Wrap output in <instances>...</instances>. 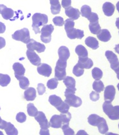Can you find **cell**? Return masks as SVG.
<instances>
[{
  "label": "cell",
  "instance_id": "1",
  "mask_svg": "<svg viewBox=\"0 0 119 135\" xmlns=\"http://www.w3.org/2000/svg\"><path fill=\"white\" fill-rule=\"evenodd\" d=\"M32 28L35 34L41 33L39 27L46 25L48 21L47 15L41 13H35L32 16Z\"/></svg>",
  "mask_w": 119,
  "mask_h": 135
},
{
  "label": "cell",
  "instance_id": "2",
  "mask_svg": "<svg viewBox=\"0 0 119 135\" xmlns=\"http://www.w3.org/2000/svg\"><path fill=\"white\" fill-rule=\"evenodd\" d=\"M102 109L109 118L112 120H119V105L113 106L111 102H105L102 105Z\"/></svg>",
  "mask_w": 119,
  "mask_h": 135
},
{
  "label": "cell",
  "instance_id": "3",
  "mask_svg": "<svg viewBox=\"0 0 119 135\" xmlns=\"http://www.w3.org/2000/svg\"><path fill=\"white\" fill-rule=\"evenodd\" d=\"M67 66L66 61L59 59L55 67V78L58 81H62L66 76V67Z\"/></svg>",
  "mask_w": 119,
  "mask_h": 135
},
{
  "label": "cell",
  "instance_id": "4",
  "mask_svg": "<svg viewBox=\"0 0 119 135\" xmlns=\"http://www.w3.org/2000/svg\"><path fill=\"white\" fill-rule=\"evenodd\" d=\"M12 38L16 41H19L24 44H28L30 40V32L28 28H23L21 30L16 31L12 35Z\"/></svg>",
  "mask_w": 119,
  "mask_h": 135
},
{
  "label": "cell",
  "instance_id": "5",
  "mask_svg": "<svg viewBox=\"0 0 119 135\" xmlns=\"http://www.w3.org/2000/svg\"><path fill=\"white\" fill-rule=\"evenodd\" d=\"M54 30V26L51 24L45 25L41 30V40L43 42L48 44L51 41V34Z\"/></svg>",
  "mask_w": 119,
  "mask_h": 135
},
{
  "label": "cell",
  "instance_id": "6",
  "mask_svg": "<svg viewBox=\"0 0 119 135\" xmlns=\"http://www.w3.org/2000/svg\"><path fill=\"white\" fill-rule=\"evenodd\" d=\"M66 99L65 102L69 105L70 107H79L82 105V100L81 98L77 97L74 94H64Z\"/></svg>",
  "mask_w": 119,
  "mask_h": 135
},
{
  "label": "cell",
  "instance_id": "7",
  "mask_svg": "<svg viewBox=\"0 0 119 135\" xmlns=\"http://www.w3.org/2000/svg\"><path fill=\"white\" fill-rule=\"evenodd\" d=\"M27 47L28 49L32 50V51H36L39 53L43 52L46 49V47L44 44L39 43L33 39H30L29 42L27 44Z\"/></svg>",
  "mask_w": 119,
  "mask_h": 135
},
{
  "label": "cell",
  "instance_id": "8",
  "mask_svg": "<svg viewBox=\"0 0 119 135\" xmlns=\"http://www.w3.org/2000/svg\"><path fill=\"white\" fill-rule=\"evenodd\" d=\"M35 120L39 123L41 129H47L50 127L49 122L43 112L38 111L37 115L35 116Z\"/></svg>",
  "mask_w": 119,
  "mask_h": 135
},
{
  "label": "cell",
  "instance_id": "9",
  "mask_svg": "<svg viewBox=\"0 0 119 135\" xmlns=\"http://www.w3.org/2000/svg\"><path fill=\"white\" fill-rule=\"evenodd\" d=\"M116 94L115 88L113 85H108L104 89V97L105 102H112Z\"/></svg>",
  "mask_w": 119,
  "mask_h": 135
},
{
  "label": "cell",
  "instance_id": "10",
  "mask_svg": "<svg viewBox=\"0 0 119 135\" xmlns=\"http://www.w3.org/2000/svg\"><path fill=\"white\" fill-rule=\"evenodd\" d=\"M105 56L106 57L109 62L110 63V66L113 70H114L119 64L118 57L117 56L115 53L111 51H107L105 53Z\"/></svg>",
  "mask_w": 119,
  "mask_h": 135
},
{
  "label": "cell",
  "instance_id": "11",
  "mask_svg": "<svg viewBox=\"0 0 119 135\" xmlns=\"http://www.w3.org/2000/svg\"><path fill=\"white\" fill-rule=\"evenodd\" d=\"M27 56L32 64L35 66H39L41 63V60L39 56L34 51L28 49L27 51Z\"/></svg>",
  "mask_w": 119,
  "mask_h": 135
},
{
  "label": "cell",
  "instance_id": "12",
  "mask_svg": "<svg viewBox=\"0 0 119 135\" xmlns=\"http://www.w3.org/2000/svg\"><path fill=\"white\" fill-rule=\"evenodd\" d=\"M0 14L3 19L12 20V18L14 17V12L12 8H8L4 5H0Z\"/></svg>",
  "mask_w": 119,
  "mask_h": 135
},
{
  "label": "cell",
  "instance_id": "13",
  "mask_svg": "<svg viewBox=\"0 0 119 135\" xmlns=\"http://www.w3.org/2000/svg\"><path fill=\"white\" fill-rule=\"evenodd\" d=\"M37 71H38L39 74H41V75L46 77H49L51 75L52 69L49 65L46 64H41L39 65L38 66Z\"/></svg>",
  "mask_w": 119,
  "mask_h": 135
},
{
  "label": "cell",
  "instance_id": "14",
  "mask_svg": "<svg viewBox=\"0 0 119 135\" xmlns=\"http://www.w3.org/2000/svg\"><path fill=\"white\" fill-rule=\"evenodd\" d=\"M66 32L67 36L70 39H71V40H74L75 38L81 40L84 36V31L82 30L77 29V28H71V29L68 31H66Z\"/></svg>",
  "mask_w": 119,
  "mask_h": 135
},
{
  "label": "cell",
  "instance_id": "15",
  "mask_svg": "<svg viewBox=\"0 0 119 135\" xmlns=\"http://www.w3.org/2000/svg\"><path fill=\"white\" fill-rule=\"evenodd\" d=\"M65 14L68 18H70V19L76 20L79 19L80 17L81 12L79 11V9L70 6L65 9Z\"/></svg>",
  "mask_w": 119,
  "mask_h": 135
},
{
  "label": "cell",
  "instance_id": "16",
  "mask_svg": "<svg viewBox=\"0 0 119 135\" xmlns=\"http://www.w3.org/2000/svg\"><path fill=\"white\" fill-rule=\"evenodd\" d=\"M49 126L50 127H52V128H61L63 126V120L61 115L55 114V115L51 116L50 120Z\"/></svg>",
  "mask_w": 119,
  "mask_h": 135
},
{
  "label": "cell",
  "instance_id": "17",
  "mask_svg": "<svg viewBox=\"0 0 119 135\" xmlns=\"http://www.w3.org/2000/svg\"><path fill=\"white\" fill-rule=\"evenodd\" d=\"M12 68L14 71V75H15V77L16 78H18L19 76H24V74H25V67H24V66L22 64H20V63H14L12 66Z\"/></svg>",
  "mask_w": 119,
  "mask_h": 135
},
{
  "label": "cell",
  "instance_id": "18",
  "mask_svg": "<svg viewBox=\"0 0 119 135\" xmlns=\"http://www.w3.org/2000/svg\"><path fill=\"white\" fill-rule=\"evenodd\" d=\"M115 7L113 3H111L106 2L103 4V12H104V14L106 16H111L115 12Z\"/></svg>",
  "mask_w": 119,
  "mask_h": 135
},
{
  "label": "cell",
  "instance_id": "19",
  "mask_svg": "<svg viewBox=\"0 0 119 135\" xmlns=\"http://www.w3.org/2000/svg\"><path fill=\"white\" fill-rule=\"evenodd\" d=\"M58 54L59 59L63 61H67L70 58V52L69 49L65 46H61L58 50Z\"/></svg>",
  "mask_w": 119,
  "mask_h": 135
},
{
  "label": "cell",
  "instance_id": "20",
  "mask_svg": "<svg viewBox=\"0 0 119 135\" xmlns=\"http://www.w3.org/2000/svg\"><path fill=\"white\" fill-rule=\"evenodd\" d=\"M77 64L83 69H86L91 68L94 65L93 61L89 58H79V61Z\"/></svg>",
  "mask_w": 119,
  "mask_h": 135
},
{
  "label": "cell",
  "instance_id": "21",
  "mask_svg": "<svg viewBox=\"0 0 119 135\" xmlns=\"http://www.w3.org/2000/svg\"><path fill=\"white\" fill-rule=\"evenodd\" d=\"M97 35L99 40L103 42H107L108 41H110L111 38V35L110 31L107 29L100 30V32Z\"/></svg>",
  "mask_w": 119,
  "mask_h": 135
},
{
  "label": "cell",
  "instance_id": "22",
  "mask_svg": "<svg viewBox=\"0 0 119 135\" xmlns=\"http://www.w3.org/2000/svg\"><path fill=\"white\" fill-rule=\"evenodd\" d=\"M24 97L27 101H34L36 98V90L33 87H28L24 93Z\"/></svg>",
  "mask_w": 119,
  "mask_h": 135
},
{
  "label": "cell",
  "instance_id": "23",
  "mask_svg": "<svg viewBox=\"0 0 119 135\" xmlns=\"http://www.w3.org/2000/svg\"><path fill=\"white\" fill-rule=\"evenodd\" d=\"M50 9L51 14L56 15L60 12L61 9V5H60L59 0H50Z\"/></svg>",
  "mask_w": 119,
  "mask_h": 135
},
{
  "label": "cell",
  "instance_id": "24",
  "mask_svg": "<svg viewBox=\"0 0 119 135\" xmlns=\"http://www.w3.org/2000/svg\"><path fill=\"white\" fill-rule=\"evenodd\" d=\"M86 45L90 48L94 50H96L99 47L98 41L95 38L91 36H89L85 40Z\"/></svg>",
  "mask_w": 119,
  "mask_h": 135
},
{
  "label": "cell",
  "instance_id": "25",
  "mask_svg": "<svg viewBox=\"0 0 119 135\" xmlns=\"http://www.w3.org/2000/svg\"><path fill=\"white\" fill-rule=\"evenodd\" d=\"M75 53L79 58H88V50L82 45H79L75 47Z\"/></svg>",
  "mask_w": 119,
  "mask_h": 135
},
{
  "label": "cell",
  "instance_id": "26",
  "mask_svg": "<svg viewBox=\"0 0 119 135\" xmlns=\"http://www.w3.org/2000/svg\"><path fill=\"white\" fill-rule=\"evenodd\" d=\"M97 127H98L99 131L100 134H106V133L109 130L108 126H107L106 121L105 119L102 117L101 120H100L99 123H98Z\"/></svg>",
  "mask_w": 119,
  "mask_h": 135
},
{
  "label": "cell",
  "instance_id": "27",
  "mask_svg": "<svg viewBox=\"0 0 119 135\" xmlns=\"http://www.w3.org/2000/svg\"><path fill=\"white\" fill-rule=\"evenodd\" d=\"M64 84L66 87V88L71 89H76L75 80L73 77L66 76L63 80Z\"/></svg>",
  "mask_w": 119,
  "mask_h": 135
},
{
  "label": "cell",
  "instance_id": "28",
  "mask_svg": "<svg viewBox=\"0 0 119 135\" xmlns=\"http://www.w3.org/2000/svg\"><path fill=\"white\" fill-rule=\"evenodd\" d=\"M5 131L8 135H17L18 134V131L11 122H7L5 127Z\"/></svg>",
  "mask_w": 119,
  "mask_h": 135
},
{
  "label": "cell",
  "instance_id": "29",
  "mask_svg": "<svg viewBox=\"0 0 119 135\" xmlns=\"http://www.w3.org/2000/svg\"><path fill=\"white\" fill-rule=\"evenodd\" d=\"M48 101L51 105L54 106L55 107H58L59 105L63 103V100L59 97L57 95H51L50 96Z\"/></svg>",
  "mask_w": 119,
  "mask_h": 135
},
{
  "label": "cell",
  "instance_id": "30",
  "mask_svg": "<svg viewBox=\"0 0 119 135\" xmlns=\"http://www.w3.org/2000/svg\"><path fill=\"white\" fill-rule=\"evenodd\" d=\"M102 117H100L99 115L95 114H91V115L89 116L88 118V122L91 126H97L98 123H99V122L101 120Z\"/></svg>",
  "mask_w": 119,
  "mask_h": 135
},
{
  "label": "cell",
  "instance_id": "31",
  "mask_svg": "<svg viewBox=\"0 0 119 135\" xmlns=\"http://www.w3.org/2000/svg\"><path fill=\"white\" fill-rule=\"evenodd\" d=\"M17 80H19V86L22 89H27L28 88V86H29L30 82L29 80L27 77L22 76L18 77Z\"/></svg>",
  "mask_w": 119,
  "mask_h": 135
},
{
  "label": "cell",
  "instance_id": "32",
  "mask_svg": "<svg viewBox=\"0 0 119 135\" xmlns=\"http://www.w3.org/2000/svg\"><path fill=\"white\" fill-rule=\"evenodd\" d=\"M11 78L8 74H0V85L6 87L11 83Z\"/></svg>",
  "mask_w": 119,
  "mask_h": 135
},
{
  "label": "cell",
  "instance_id": "33",
  "mask_svg": "<svg viewBox=\"0 0 119 135\" xmlns=\"http://www.w3.org/2000/svg\"><path fill=\"white\" fill-rule=\"evenodd\" d=\"M89 28L90 32L93 34H97L101 30V27L99 23V21L95 23H90L89 25Z\"/></svg>",
  "mask_w": 119,
  "mask_h": 135
},
{
  "label": "cell",
  "instance_id": "34",
  "mask_svg": "<svg viewBox=\"0 0 119 135\" xmlns=\"http://www.w3.org/2000/svg\"><path fill=\"white\" fill-rule=\"evenodd\" d=\"M93 89L95 90L97 93H101L104 89V84L100 80H95L93 84Z\"/></svg>",
  "mask_w": 119,
  "mask_h": 135
},
{
  "label": "cell",
  "instance_id": "35",
  "mask_svg": "<svg viewBox=\"0 0 119 135\" xmlns=\"http://www.w3.org/2000/svg\"><path fill=\"white\" fill-rule=\"evenodd\" d=\"M27 113L32 117H35L38 113V110L33 103H30L27 105Z\"/></svg>",
  "mask_w": 119,
  "mask_h": 135
},
{
  "label": "cell",
  "instance_id": "36",
  "mask_svg": "<svg viewBox=\"0 0 119 135\" xmlns=\"http://www.w3.org/2000/svg\"><path fill=\"white\" fill-rule=\"evenodd\" d=\"M81 14L82 16L88 19L91 14V7L86 5H83L81 8Z\"/></svg>",
  "mask_w": 119,
  "mask_h": 135
},
{
  "label": "cell",
  "instance_id": "37",
  "mask_svg": "<svg viewBox=\"0 0 119 135\" xmlns=\"http://www.w3.org/2000/svg\"><path fill=\"white\" fill-rule=\"evenodd\" d=\"M91 73H92L93 78H94L95 80H99L102 78V71L99 68H98V67H95V68L93 69Z\"/></svg>",
  "mask_w": 119,
  "mask_h": 135
},
{
  "label": "cell",
  "instance_id": "38",
  "mask_svg": "<svg viewBox=\"0 0 119 135\" xmlns=\"http://www.w3.org/2000/svg\"><path fill=\"white\" fill-rule=\"evenodd\" d=\"M84 73V69L81 67L78 64H77L74 66L73 69V73L74 75L77 77H79L82 75Z\"/></svg>",
  "mask_w": 119,
  "mask_h": 135
},
{
  "label": "cell",
  "instance_id": "39",
  "mask_svg": "<svg viewBox=\"0 0 119 135\" xmlns=\"http://www.w3.org/2000/svg\"><path fill=\"white\" fill-rule=\"evenodd\" d=\"M60 113H67L68 112V110L70 109V106L69 105L67 104L65 102H63V103H61L60 105H59L58 107H55Z\"/></svg>",
  "mask_w": 119,
  "mask_h": 135
},
{
  "label": "cell",
  "instance_id": "40",
  "mask_svg": "<svg viewBox=\"0 0 119 135\" xmlns=\"http://www.w3.org/2000/svg\"><path fill=\"white\" fill-rule=\"evenodd\" d=\"M46 85L49 89H55L57 88V85H58V80L55 78L50 79L47 82Z\"/></svg>",
  "mask_w": 119,
  "mask_h": 135
},
{
  "label": "cell",
  "instance_id": "41",
  "mask_svg": "<svg viewBox=\"0 0 119 135\" xmlns=\"http://www.w3.org/2000/svg\"><path fill=\"white\" fill-rule=\"evenodd\" d=\"M61 128L63 129V133L65 135H74L75 134V132L69 127V124L63 125Z\"/></svg>",
  "mask_w": 119,
  "mask_h": 135
},
{
  "label": "cell",
  "instance_id": "42",
  "mask_svg": "<svg viewBox=\"0 0 119 135\" xmlns=\"http://www.w3.org/2000/svg\"><path fill=\"white\" fill-rule=\"evenodd\" d=\"M61 118L63 120V125L69 124V122L71 118V113L68 112L67 113H61Z\"/></svg>",
  "mask_w": 119,
  "mask_h": 135
},
{
  "label": "cell",
  "instance_id": "43",
  "mask_svg": "<svg viewBox=\"0 0 119 135\" xmlns=\"http://www.w3.org/2000/svg\"><path fill=\"white\" fill-rule=\"evenodd\" d=\"M75 26V22L74 20L71 19H67L66 20L65 23H64V29L66 31H68L71 28H74Z\"/></svg>",
  "mask_w": 119,
  "mask_h": 135
},
{
  "label": "cell",
  "instance_id": "44",
  "mask_svg": "<svg viewBox=\"0 0 119 135\" xmlns=\"http://www.w3.org/2000/svg\"><path fill=\"white\" fill-rule=\"evenodd\" d=\"M53 22L55 24V25L59 26V27H61L64 24V19L62 17L60 16H56L53 19Z\"/></svg>",
  "mask_w": 119,
  "mask_h": 135
},
{
  "label": "cell",
  "instance_id": "45",
  "mask_svg": "<svg viewBox=\"0 0 119 135\" xmlns=\"http://www.w3.org/2000/svg\"><path fill=\"white\" fill-rule=\"evenodd\" d=\"M27 120V116L23 112H20L18 113L16 115V120L19 123H23L25 122Z\"/></svg>",
  "mask_w": 119,
  "mask_h": 135
},
{
  "label": "cell",
  "instance_id": "46",
  "mask_svg": "<svg viewBox=\"0 0 119 135\" xmlns=\"http://www.w3.org/2000/svg\"><path fill=\"white\" fill-rule=\"evenodd\" d=\"M90 98L91 101L97 102L99 100L100 95L99 94V93H97L96 91H92L90 94Z\"/></svg>",
  "mask_w": 119,
  "mask_h": 135
},
{
  "label": "cell",
  "instance_id": "47",
  "mask_svg": "<svg viewBox=\"0 0 119 135\" xmlns=\"http://www.w3.org/2000/svg\"><path fill=\"white\" fill-rule=\"evenodd\" d=\"M88 20L90 21V23H95L99 21V16L97 13L91 12V15L88 18Z\"/></svg>",
  "mask_w": 119,
  "mask_h": 135
},
{
  "label": "cell",
  "instance_id": "48",
  "mask_svg": "<svg viewBox=\"0 0 119 135\" xmlns=\"http://www.w3.org/2000/svg\"><path fill=\"white\" fill-rule=\"evenodd\" d=\"M38 91L39 95H43L46 92V88L43 84H38Z\"/></svg>",
  "mask_w": 119,
  "mask_h": 135
},
{
  "label": "cell",
  "instance_id": "49",
  "mask_svg": "<svg viewBox=\"0 0 119 135\" xmlns=\"http://www.w3.org/2000/svg\"><path fill=\"white\" fill-rule=\"evenodd\" d=\"M71 0H62L61 1V6L64 8H67L71 6Z\"/></svg>",
  "mask_w": 119,
  "mask_h": 135
},
{
  "label": "cell",
  "instance_id": "50",
  "mask_svg": "<svg viewBox=\"0 0 119 135\" xmlns=\"http://www.w3.org/2000/svg\"><path fill=\"white\" fill-rule=\"evenodd\" d=\"M6 45V41L3 38L0 37V49H3Z\"/></svg>",
  "mask_w": 119,
  "mask_h": 135
},
{
  "label": "cell",
  "instance_id": "51",
  "mask_svg": "<svg viewBox=\"0 0 119 135\" xmlns=\"http://www.w3.org/2000/svg\"><path fill=\"white\" fill-rule=\"evenodd\" d=\"M6 31V26L2 22H0V34H3Z\"/></svg>",
  "mask_w": 119,
  "mask_h": 135
},
{
  "label": "cell",
  "instance_id": "52",
  "mask_svg": "<svg viewBox=\"0 0 119 135\" xmlns=\"http://www.w3.org/2000/svg\"><path fill=\"white\" fill-rule=\"evenodd\" d=\"M7 122L5 121V120H2V121L1 122V123H0V129H5V126H6V124H7Z\"/></svg>",
  "mask_w": 119,
  "mask_h": 135
},
{
  "label": "cell",
  "instance_id": "53",
  "mask_svg": "<svg viewBox=\"0 0 119 135\" xmlns=\"http://www.w3.org/2000/svg\"><path fill=\"white\" fill-rule=\"evenodd\" d=\"M40 134H49V131H48V129H41L40 131Z\"/></svg>",
  "mask_w": 119,
  "mask_h": 135
},
{
  "label": "cell",
  "instance_id": "54",
  "mask_svg": "<svg viewBox=\"0 0 119 135\" xmlns=\"http://www.w3.org/2000/svg\"><path fill=\"white\" fill-rule=\"evenodd\" d=\"M114 49L116 52H117L119 54V44H118V45H116Z\"/></svg>",
  "mask_w": 119,
  "mask_h": 135
},
{
  "label": "cell",
  "instance_id": "55",
  "mask_svg": "<svg viewBox=\"0 0 119 135\" xmlns=\"http://www.w3.org/2000/svg\"><path fill=\"white\" fill-rule=\"evenodd\" d=\"M113 71L117 73V74H119V64H118V65L117 66V67H116L114 70H113Z\"/></svg>",
  "mask_w": 119,
  "mask_h": 135
},
{
  "label": "cell",
  "instance_id": "56",
  "mask_svg": "<svg viewBox=\"0 0 119 135\" xmlns=\"http://www.w3.org/2000/svg\"><path fill=\"white\" fill-rule=\"evenodd\" d=\"M115 25L117 26V28L119 30V18H117V20H116V22H115Z\"/></svg>",
  "mask_w": 119,
  "mask_h": 135
},
{
  "label": "cell",
  "instance_id": "57",
  "mask_svg": "<svg viewBox=\"0 0 119 135\" xmlns=\"http://www.w3.org/2000/svg\"><path fill=\"white\" fill-rule=\"evenodd\" d=\"M116 7H117V11H118V12L119 13V1H118V2H117Z\"/></svg>",
  "mask_w": 119,
  "mask_h": 135
},
{
  "label": "cell",
  "instance_id": "58",
  "mask_svg": "<svg viewBox=\"0 0 119 135\" xmlns=\"http://www.w3.org/2000/svg\"><path fill=\"white\" fill-rule=\"evenodd\" d=\"M117 88H118V90H119V83H118V84L117 85Z\"/></svg>",
  "mask_w": 119,
  "mask_h": 135
},
{
  "label": "cell",
  "instance_id": "59",
  "mask_svg": "<svg viewBox=\"0 0 119 135\" xmlns=\"http://www.w3.org/2000/svg\"><path fill=\"white\" fill-rule=\"evenodd\" d=\"M117 78L119 80V74H117Z\"/></svg>",
  "mask_w": 119,
  "mask_h": 135
},
{
  "label": "cell",
  "instance_id": "60",
  "mask_svg": "<svg viewBox=\"0 0 119 135\" xmlns=\"http://www.w3.org/2000/svg\"><path fill=\"white\" fill-rule=\"evenodd\" d=\"M1 121H2V119H1V118L0 117V123H1Z\"/></svg>",
  "mask_w": 119,
  "mask_h": 135
},
{
  "label": "cell",
  "instance_id": "61",
  "mask_svg": "<svg viewBox=\"0 0 119 135\" xmlns=\"http://www.w3.org/2000/svg\"><path fill=\"white\" fill-rule=\"evenodd\" d=\"M118 128H119V123H118Z\"/></svg>",
  "mask_w": 119,
  "mask_h": 135
},
{
  "label": "cell",
  "instance_id": "62",
  "mask_svg": "<svg viewBox=\"0 0 119 135\" xmlns=\"http://www.w3.org/2000/svg\"><path fill=\"white\" fill-rule=\"evenodd\" d=\"M0 109H1V107H0Z\"/></svg>",
  "mask_w": 119,
  "mask_h": 135
}]
</instances>
